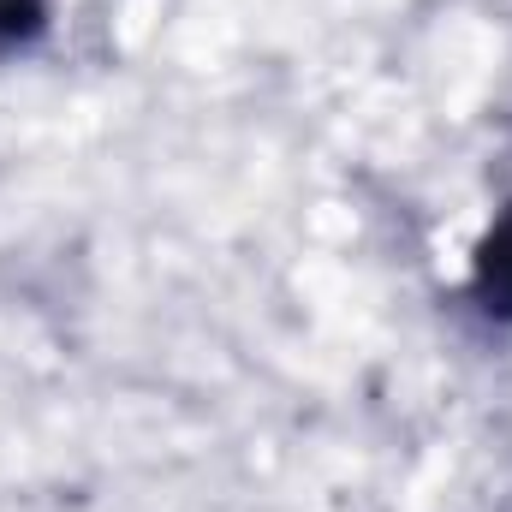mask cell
Segmentation results:
<instances>
[{"label": "cell", "mask_w": 512, "mask_h": 512, "mask_svg": "<svg viewBox=\"0 0 512 512\" xmlns=\"http://www.w3.org/2000/svg\"><path fill=\"white\" fill-rule=\"evenodd\" d=\"M477 298H483V310L512 316V215L489 233V245L477 256Z\"/></svg>", "instance_id": "obj_1"}, {"label": "cell", "mask_w": 512, "mask_h": 512, "mask_svg": "<svg viewBox=\"0 0 512 512\" xmlns=\"http://www.w3.org/2000/svg\"><path fill=\"white\" fill-rule=\"evenodd\" d=\"M42 6L48 0H0V48L6 42H30L42 30Z\"/></svg>", "instance_id": "obj_2"}]
</instances>
